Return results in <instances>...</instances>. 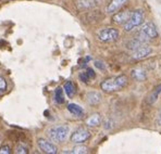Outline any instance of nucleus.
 <instances>
[{"label": "nucleus", "mask_w": 161, "mask_h": 154, "mask_svg": "<svg viewBox=\"0 0 161 154\" xmlns=\"http://www.w3.org/2000/svg\"><path fill=\"white\" fill-rule=\"evenodd\" d=\"M11 148L9 146H0V154H10Z\"/></svg>", "instance_id": "5701e85b"}, {"label": "nucleus", "mask_w": 161, "mask_h": 154, "mask_svg": "<svg viewBox=\"0 0 161 154\" xmlns=\"http://www.w3.org/2000/svg\"><path fill=\"white\" fill-rule=\"evenodd\" d=\"M54 101L59 104L64 103L65 99H64V90L61 87H58L56 90H54Z\"/></svg>", "instance_id": "f3484780"}, {"label": "nucleus", "mask_w": 161, "mask_h": 154, "mask_svg": "<svg viewBox=\"0 0 161 154\" xmlns=\"http://www.w3.org/2000/svg\"><path fill=\"white\" fill-rule=\"evenodd\" d=\"M131 11L129 10H123V11H118V12H115L113 14L112 16V21L113 23H115V24L118 25H123L125 24V23L129 21L130 16H131Z\"/></svg>", "instance_id": "1a4fd4ad"}, {"label": "nucleus", "mask_w": 161, "mask_h": 154, "mask_svg": "<svg viewBox=\"0 0 161 154\" xmlns=\"http://www.w3.org/2000/svg\"><path fill=\"white\" fill-rule=\"evenodd\" d=\"M131 76L133 79L137 80V82H144L147 78V74L142 68H133L131 71Z\"/></svg>", "instance_id": "4468645a"}, {"label": "nucleus", "mask_w": 161, "mask_h": 154, "mask_svg": "<svg viewBox=\"0 0 161 154\" xmlns=\"http://www.w3.org/2000/svg\"><path fill=\"white\" fill-rule=\"evenodd\" d=\"M86 102L91 105H97L101 101V94L98 91H89L86 93Z\"/></svg>", "instance_id": "9d476101"}, {"label": "nucleus", "mask_w": 161, "mask_h": 154, "mask_svg": "<svg viewBox=\"0 0 161 154\" xmlns=\"http://www.w3.org/2000/svg\"><path fill=\"white\" fill-rule=\"evenodd\" d=\"M15 153L16 154H26V153H28L27 146H25L24 144H19V146L15 148Z\"/></svg>", "instance_id": "412c9836"}, {"label": "nucleus", "mask_w": 161, "mask_h": 154, "mask_svg": "<svg viewBox=\"0 0 161 154\" xmlns=\"http://www.w3.org/2000/svg\"><path fill=\"white\" fill-rule=\"evenodd\" d=\"M87 151H88V149H87V146H75V148L73 149L72 151H65L64 153L84 154V153H87Z\"/></svg>", "instance_id": "6ab92c4d"}, {"label": "nucleus", "mask_w": 161, "mask_h": 154, "mask_svg": "<svg viewBox=\"0 0 161 154\" xmlns=\"http://www.w3.org/2000/svg\"><path fill=\"white\" fill-rule=\"evenodd\" d=\"M160 93H161V84H159L158 86H156L153 91L148 94L147 98H146V102L148 104H153L158 100Z\"/></svg>", "instance_id": "f8f14e48"}, {"label": "nucleus", "mask_w": 161, "mask_h": 154, "mask_svg": "<svg viewBox=\"0 0 161 154\" xmlns=\"http://www.w3.org/2000/svg\"><path fill=\"white\" fill-rule=\"evenodd\" d=\"M93 4H94V0H80L77 2V7H79L80 10L91 8V7H93Z\"/></svg>", "instance_id": "aec40b11"}, {"label": "nucleus", "mask_w": 161, "mask_h": 154, "mask_svg": "<svg viewBox=\"0 0 161 154\" xmlns=\"http://www.w3.org/2000/svg\"><path fill=\"white\" fill-rule=\"evenodd\" d=\"M95 66H96L97 68H99V70L103 71L106 68V64L103 62V61H99V60H96L95 61Z\"/></svg>", "instance_id": "b1692460"}, {"label": "nucleus", "mask_w": 161, "mask_h": 154, "mask_svg": "<svg viewBox=\"0 0 161 154\" xmlns=\"http://www.w3.org/2000/svg\"><path fill=\"white\" fill-rule=\"evenodd\" d=\"M127 1H129V0H111V2L107 7V12L108 13L117 12V11H119Z\"/></svg>", "instance_id": "9b49d317"}, {"label": "nucleus", "mask_w": 161, "mask_h": 154, "mask_svg": "<svg viewBox=\"0 0 161 154\" xmlns=\"http://www.w3.org/2000/svg\"><path fill=\"white\" fill-rule=\"evenodd\" d=\"M68 111L74 116H83L84 115V110H83V108L76 103H70L69 104Z\"/></svg>", "instance_id": "dca6fc26"}, {"label": "nucleus", "mask_w": 161, "mask_h": 154, "mask_svg": "<svg viewBox=\"0 0 161 154\" xmlns=\"http://www.w3.org/2000/svg\"><path fill=\"white\" fill-rule=\"evenodd\" d=\"M153 48L149 46H142L139 47L138 49H136V50H134L133 52V59L134 60H143V59H146L148 58L149 56H150L151 53H153Z\"/></svg>", "instance_id": "6e6552de"}, {"label": "nucleus", "mask_w": 161, "mask_h": 154, "mask_svg": "<svg viewBox=\"0 0 161 154\" xmlns=\"http://www.w3.org/2000/svg\"><path fill=\"white\" fill-rule=\"evenodd\" d=\"M37 146H38L39 150L42 153L46 154H56L58 152V148L56 146V144L53 143L51 141L47 140L44 138H39L37 140Z\"/></svg>", "instance_id": "423d86ee"}, {"label": "nucleus", "mask_w": 161, "mask_h": 154, "mask_svg": "<svg viewBox=\"0 0 161 154\" xmlns=\"http://www.w3.org/2000/svg\"><path fill=\"white\" fill-rule=\"evenodd\" d=\"M69 134H70V127L68 125H57V126L51 127L48 130L49 139L56 143H62L68 139Z\"/></svg>", "instance_id": "f03ea898"}, {"label": "nucleus", "mask_w": 161, "mask_h": 154, "mask_svg": "<svg viewBox=\"0 0 161 154\" xmlns=\"http://www.w3.org/2000/svg\"><path fill=\"white\" fill-rule=\"evenodd\" d=\"M7 90V82L2 76H0V92H3Z\"/></svg>", "instance_id": "4be33fe9"}, {"label": "nucleus", "mask_w": 161, "mask_h": 154, "mask_svg": "<svg viewBox=\"0 0 161 154\" xmlns=\"http://www.w3.org/2000/svg\"><path fill=\"white\" fill-rule=\"evenodd\" d=\"M127 84V77L125 75H119L115 77H110L105 79L100 84L101 90H103L105 92H115L120 91L121 89H123Z\"/></svg>", "instance_id": "f257e3e1"}, {"label": "nucleus", "mask_w": 161, "mask_h": 154, "mask_svg": "<svg viewBox=\"0 0 161 154\" xmlns=\"http://www.w3.org/2000/svg\"><path fill=\"white\" fill-rule=\"evenodd\" d=\"M142 32L145 34V36L148 39H155L158 37V30L156 25L153 22H146L143 23V26L141 28Z\"/></svg>", "instance_id": "0eeeda50"}, {"label": "nucleus", "mask_w": 161, "mask_h": 154, "mask_svg": "<svg viewBox=\"0 0 161 154\" xmlns=\"http://www.w3.org/2000/svg\"><path fill=\"white\" fill-rule=\"evenodd\" d=\"M97 38L101 42H112L119 38V30L113 27H107L97 32Z\"/></svg>", "instance_id": "20e7f679"}, {"label": "nucleus", "mask_w": 161, "mask_h": 154, "mask_svg": "<svg viewBox=\"0 0 161 154\" xmlns=\"http://www.w3.org/2000/svg\"><path fill=\"white\" fill-rule=\"evenodd\" d=\"M63 90H64V92L67 93L68 97L72 98V97L74 96V93H75V86H74V84H73L71 80H69V82H67L64 85H63Z\"/></svg>", "instance_id": "a211bd4d"}, {"label": "nucleus", "mask_w": 161, "mask_h": 154, "mask_svg": "<svg viewBox=\"0 0 161 154\" xmlns=\"http://www.w3.org/2000/svg\"><path fill=\"white\" fill-rule=\"evenodd\" d=\"M86 125L89 127H97L100 125L101 123V116L98 113H95V114H92L88 118L86 119Z\"/></svg>", "instance_id": "2eb2a0df"}, {"label": "nucleus", "mask_w": 161, "mask_h": 154, "mask_svg": "<svg viewBox=\"0 0 161 154\" xmlns=\"http://www.w3.org/2000/svg\"><path fill=\"white\" fill-rule=\"evenodd\" d=\"M143 23H144V11L141 10V9H137V10H134L131 13L129 21L125 24H123V30L124 32H131L135 27H138V26L143 25Z\"/></svg>", "instance_id": "7ed1b4c3"}, {"label": "nucleus", "mask_w": 161, "mask_h": 154, "mask_svg": "<svg viewBox=\"0 0 161 154\" xmlns=\"http://www.w3.org/2000/svg\"><path fill=\"white\" fill-rule=\"evenodd\" d=\"M156 125L161 127V110L159 111V113L157 114V117H156Z\"/></svg>", "instance_id": "393cba45"}, {"label": "nucleus", "mask_w": 161, "mask_h": 154, "mask_svg": "<svg viewBox=\"0 0 161 154\" xmlns=\"http://www.w3.org/2000/svg\"><path fill=\"white\" fill-rule=\"evenodd\" d=\"M91 138V131H89L87 128H84V127H80V128H77L71 135L70 140L73 143H83V142L87 141Z\"/></svg>", "instance_id": "39448f33"}, {"label": "nucleus", "mask_w": 161, "mask_h": 154, "mask_svg": "<svg viewBox=\"0 0 161 154\" xmlns=\"http://www.w3.org/2000/svg\"><path fill=\"white\" fill-rule=\"evenodd\" d=\"M96 77V73L94 72L93 68H86V71H84V72H82L79 75V78L80 82H88L91 79H94V78Z\"/></svg>", "instance_id": "ddd939ff"}]
</instances>
